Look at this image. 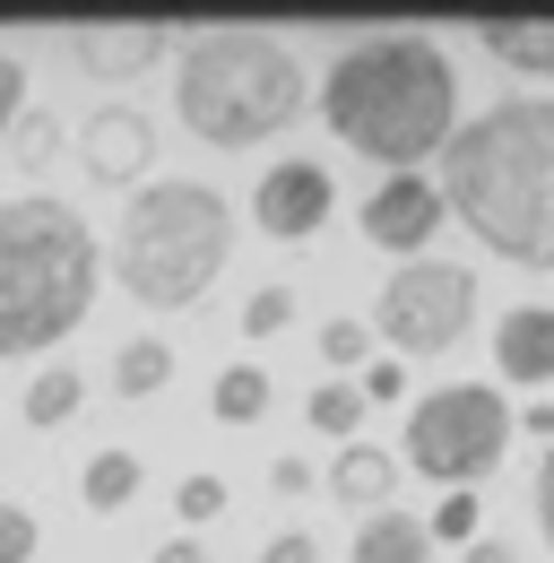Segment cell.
I'll return each instance as SVG.
<instances>
[{
    "label": "cell",
    "instance_id": "obj_2",
    "mask_svg": "<svg viewBox=\"0 0 554 563\" xmlns=\"http://www.w3.org/2000/svg\"><path fill=\"white\" fill-rule=\"evenodd\" d=\"M321 113L355 156L390 165V174H416L424 156H442L451 131H459V70L433 35H364L346 44L330 78H321Z\"/></svg>",
    "mask_w": 554,
    "mask_h": 563
},
{
    "label": "cell",
    "instance_id": "obj_4",
    "mask_svg": "<svg viewBox=\"0 0 554 563\" xmlns=\"http://www.w3.org/2000/svg\"><path fill=\"white\" fill-rule=\"evenodd\" d=\"M312 104V78L295 62V44L269 26H208L182 44L174 70V113L208 147H261Z\"/></svg>",
    "mask_w": 554,
    "mask_h": 563
},
{
    "label": "cell",
    "instance_id": "obj_7",
    "mask_svg": "<svg viewBox=\"0 0 554 563\" xmlns=\"http://www.w3.org/2000/svg\"><path fill=\"white\" fill-rule=\"evenodd\" d=\"M468 321H477V269H459V261H408L373 312V330L399 355H451L468 339Z\"/></svg>",
    "mask_w": 554,
    "mask_h": 563
},
{
    "label": "cell",
    "instance_id": "obj_18",
    "mask_svg": "<svg viewBox=\"0 0 554 563\" xmlns=\"http://www.w3.org/2000/svg\"><path fill=\"white\" fill-rule=\"evenodd\" d=\"M165 382H174V347L165 339H131V347L113 355V390L122 399H156Z\"/></svg>",
    "mask_w": 554,
    "mask_h": 563
},
{
    "label": "cell",
    "instance_id": "obj_30",
    "mask_svg": "<svg viewBox=\"0 0 554 563\" xmlns=\"http://www.w3.org/2000/svg\"><path fill=\"white\" fill-rule=\"evenodd\" d=\"M538 529H546V547H554V442H546V460H538Z\"/></svg>",
    "mask_w": 554,
    "mask_h": 563
},
{
    "label": "cell",
    "instance_id": "obj_14",
    "mask_svg": "<svg viewBox=\"0 0 554 563\" xmlns=\"http://www.w3.org/2000/svg\"><path fill=\"white\" fill-rule=\"evenodd\" d=\"M346 563H433V538H424V520L416 511H364L355 520V547H346Z\"/></svg>",
    "mask_w": 554,
    "mask_h": 563
},
{
    "label": "cell",
    "instance_id": "obj_34",
    "mask_svg": "<svg viewBox=\"0 0 554 563\" xmlns=\"http://www.w3.org/2000/svg\"><path fill=\"white\" fill-rule=\"evenodd\" d=\"M520 424H529L538 442H554V408H546V399H538V408H529V417H520Z\"/></svg>",
    "mask_w": 554,
    "mask_h": 563
},
{
    "label": "cell",
    "instance_id": "obj_5",
    "mask_svg": "<svg viewBox=\"0 0 554 563\" xmlns=\"http://www.w3.org/2000/svg\"><path fill=\"white\" fill-rule=\"evenodd\" d=\"M225 252H234V200L191 174H147L113 225V278L147 312H191L225 278Z\"/></svg>",
    "mask_w": 554,
    "mask_h": 563
},
{
    "label": "cell",
    "instance_id": "obj_24",
    "mask_svg": "<svg viewBox=\"0 0 554 563\" xmlns=\"http://www.w3.org/2000/svg\"><path fill=\"white\" fill-rule=\"evenodd\" d=\"M424 538H451V547H477V494H442V511L424 520Z\"/></svg>",
    "mask_w": 554,
    "mask_h": 563
},
{
    "label": "cell",
    "instance_id": "obj_23",
    "mask_svg": "<svg viewBox=\"0 0 554 563\" xmlns=\"http://www.w3.org/2000/svg\"><path fill=\"white\" fill-rule=\"evenodd\" d=\"M35 547H44V529H35V511L0 494V563H35Z\"/></svg>",
    "mask_w": 554,
    "mask_h": 563
},
{
    "label": "cell",
    "instance_id": "obj_29",
    "mask_svg": "<svg viewBox=\"0 0 554 563\" xmlns=\"http://www.w3.org/2000/svg\"><path fill=\"white\" fill-rule=\"evenodd\" d=\"M355 390H364V399H399V390H408V373H399V364H390V355H373V364H364V382H355Z\"/></svg>",
    "mask_w": 554,
    "mask_h": 563
},
{
    "label": "cell",
    "instance_id": "obj_8",
    "mask_svg": "<svg viewBox=\"0 0 554 563\" xmlns=\"http://www.w3.org/2000/svg\"><path fill=\"white\" fill-rule=\"evenodd\" d=\"M330 209H339V183H330V165H312V156H277L269 174H261V191H252V225H261L269 243H312Z\"/></svg>",
    "mask_w": 554,
    "mask_h": 563
},
{
    "label": "cell",
    "instance_id": "obj_27",
    "mask_svg": "<svg viewBox=\"0 0 554 563\" xmlns=\"http://www.w3.org/2000/svg\"><path fill=\"white\" fill-rule=\"evenodd\" d=\"M261 563H321V538L312 529H277L269 547H261Z\"/></svg>",
    "mask_w": 554,
    "mask_h": 563
},
{
    "label": "cell",
    "instance_id": "obj_20",
    "mask_svg": "<svg viewBox=\"0 0 554 563\" xmlns=\"http://www.w3.org/2000/svg\"><path fill=\"white\" fill-rule=\"evenodd\" d=\"M303 417L321 424V433H339V442H355V417H364V390H355V382H321Z\"/></svg>",
    "mask_w": 554,
    "mask_h": 563
},
{
    "label": "cell",
    "instance_id": "obj_11",
    "mask_svg": "<svg viewBox=\"0 0 554 563\" xmlns=\"http://www.w3.org/2000/svg\"><path fill=\"white\" fill-rule=\"evenodd\" d=\"M62 44L87 78H138L174 53V26L165 18H122V26H69Z\"/></svg>",
    "mask_w": 554,
    "mask_h": 563
},
{
    "label": "cell",
    "instance_id": "obj_25",
    "mask_svg": "<svg viewBox=\"0 0 554 563\" xmlns=\"http://www.w3.org/2000/svg\"><path fill=\"white\" fill-rule=\"evenodd\" d=\"M286 321H295V295H286V286H261V295L243 303V330H252V339H277Z\"/></svg>",
    "mask_w": 554,
    "mask_h": 563
},
{
    "label": "cell",
    "instance_id": "obj_3",
    "mask_svg": "<svg viewBox=\"0 0 554 563\" xmlns=\"http://www.w3.org/2000/svg\"><path fill=\"white\" fill-rule=\"evenodd\" d=\"M96 278H104V252L69 200L53 191L0 200V355L62 347L96 303Z\"/></svg>",
    "mask_w": 554,
    "mask_h": 563
},
{
    "label": "cell",
    "instance_id": "obj_17",
    "mask_svg": "<svg viewBox=\"0 0 554 563\" xmlns=\"http://www.w3.org/2000/svg\"><path fill=\"white\" fill-rule=\"evenodd\" d=\"M208 408H217V424H252L269 408V373H261V364H225V373L208 382Z\"/></svg>",
    "mask_w": 554,
    "mask_h": 563
},
{
    "label": "cell",
    "instance_id": "obj_10",
    "mask_svg": "<svg viewBox=\"0 0 554 563\" xmlns=\"http://www.w3.org/2000/svg\"><path fill=\"white\" fill-rule=\"evenodd\" d=\"M78 156H87V174L96 183H147V165H156V122L138 113V104H96L87 113V131H78Z\"/></svg>",
    "mask_w": 554,
    "mask_h": 563
},
{
    "label": "cell",
    "instance_id": "obj_28",
    "mask_svg": "<svg viewBox=\"0 0 554 563\" xmlns=\"http://www.w3.org/2000/svg\"><path fill=\"white\" fill-rule=\"evenodd\" d=\"M18 113H26V70L0 53V131H18Z\"/></svg>",
    "mask_w": 554,
    "mask_h": 563
},
{
    "label": "cell",
    "instance_id": "obj_21",
    "mask_svg": "<svg viewBox=\"0 0 554 563\" xmlns=\"http://www.w3.org/2000/svg\"><path fill=\"white\" fill-rule=\"evenodd\" d=\"M53 156H62V113H44V104H35V113H18V165H26V174H44Z\"/></svg>",
    "mask_w": 554,
    "mask_h": 563
},
{
    "label": "cell",
    "instance_id": "obj_13",
    "mask_svg": "<svg viewBox=\"0 0 554 563\" xmlns=\"http://www.w3.org/2000/svg\"><path fill=\"white\" fill-rule=\"evenodd\" d=\"M330 494L355 503V511H390V494H399V460H390L381 442H339V460H330Z\"/></svg>",
    "mask_w": 554,
    "mask_h": 563
},
{
    "label": "cell",
    "instance_id": "obj_9",
    "mask_svg": "<svg viewBox=\"0 0 554 563\" xmlns=\"http://www.w3.org/2000/svg\"><path fill=\"white\" fill-rule=\"evenodd\" d=\"M442 217H451V209H442V183H424V174H390V183L364 200L355 225H364L373 252H408V261H424V243L442 234Z\"/></svg>",
    "mask_w": 554,
    "mask_h": 563
},
{
    "label": "cell",
    "instance_id": "obj_26",
    "mask_svg": "<svg viewBox=\"0 0 554 563\" xmlns=\"http://www.w3.org/2000/svg\"><path fill=\"white\" fill-rule=\"evenodd\" d=\"M364 347H373L364 321H321V355H330V364H364Z\"/></svg>",
    "mask_w": 554,
    "mask_h": 563
},
{
    "label": "cell",
    "instance_id": "obj_16",
    "mask_svg": "<svg viewBox=\"0 0 554 563\" xmlns=\"http://www.w3.org/2000/svg\"><path fill=\"white\" fill-rule=\"evenodd\" d=\"M131 494H138V451H96V460L78 468V503H87L96 520H104V511H122Z\"/></svg>",
    "mask_w": 554,
    "mask_h": 563
},
{
    "label": "cell",
    "instance_id": "obj_1",
    "mask_svg": "<svg viewBox=\"0 0 554 563\" xmlns=\"http://www.w3.org/2000/svg\"><path fill=\"white\" fill-rule=\"evenodd\" d=\"M442 209L485 252L554 269V96H494L442 147Z\"/></svg>",
    "mask_w": 554,
    "mask_h": 563
},
{
    "label": "cell",
    "instance_id": "obj_19",
    "mask_svg": "<svg viewBox=\"0 0 554 563\" xmlns=\"http://www.w3.org/2000/svg\"><path fill=\"white\" fill-rule=\"evenodd\" d=\"M78 399H87V382H78L69 364H44V373L26 382V424H69Z\"/></svg>",
    "mask_w": 554,
    "mask_h": 563
},
{
    "label": "cell",
    "instance_id": "obj_15",
    "mask_svg": "<svg viewBox=\"0 0 554 563\" xmlns=\"http://www.w3.org/2000/svg\"><path fill=\"white\" fill-rule=\"evenodd\" d=\"M485 53L520 78H554V18H520V26H485Z\"/></svg>",
    "mask_w": 554,
    "mask_h": 563
},
{
    "label": "cell",
    "instance_id": "obj_22",
    "mask_svg": "<svg viewBox=\"0 0 554 563\" xmlns=\"http://www.w3.org/2000/svg\"><path fill=\"white\" fill-rule=\"evenodd\" d=\"M174 511H182L191 529H200V520H217V511H225V477H217V468H191V477L174 486Z\"/></svg>",
    "mask_w": 554,
    "mask_h": 563
},
{
    "label": "cell",
    "instance_id": "obj_12",
    "mask_svg": "<svg viewBox=\"0 0 554 563\" xmlns=\"http://www.w3.org/2000/svg\"><path fill=\"white\" fill-rule=\"evenodd\" d=\"M494 364H502V382L546 390L554 382V303H511L494 321Z\"/></svg>",
    "mask_w": 554,
    "mask_h": 563
},
{
    "label": "cell",
    "instance_id": "obj_6",
    "mask_svg": "<svg viewBox=\"0 0 554 563\" xmlns=\"http://www.w3.org/2000/svg\"><path fill=\"white\" fill-rule=\"evenodd\" d=\"M511 451V399L494 382H442L408 408V468L433 486H477Z\"/></svg>",
    "mask_w": 554,
    "mask_h": 563
},
{
    "label": "cell",
    "instance_id": "obj_33",
    "mask_svg": "<svg viewBox=\"0 0 554 563\" xmlns=\"http://www.w3.org/2000/svg\"><path fill=\"white\" fill-rule=\"evenodd\" d=\"M459 563H520V555H511L502 538H477V547H468V555H459Z\"/></svg>",
    "mask_w": 554,
    "mask_h": 563
},
{
    "label": "cell",
    "instance_id": "obj_31",
    "mask_svg": "<svg viewBox=\"0 0 554 563\" xmlns=\"http://www.w3.org/2000/svg\"><path fill=\"white\" fill-rule=\"evenodd\" d=\"M269 486H277V494H312V468H303V460H277Z\"/></svg>",
    "mask_w": 554,
    "mask_h": 563
},
{
    "label": "cell",
    "instance_id": "obj_32",
    "mask_svg": "<svg viewBox=\"0 0 554 563\" xmlns=\"http://www.w3.org/2000/svg\"><path fill=\"white\" fill-rule=\"evenodd\" d=\"M147 563H208V555H200V538H165V547H156Z\"/></svg>",
    "mask_w": 554,
    "mask_h": 563
}]
</instances>
